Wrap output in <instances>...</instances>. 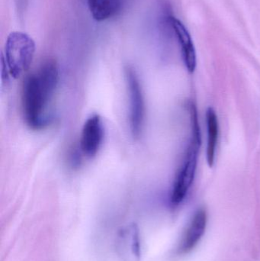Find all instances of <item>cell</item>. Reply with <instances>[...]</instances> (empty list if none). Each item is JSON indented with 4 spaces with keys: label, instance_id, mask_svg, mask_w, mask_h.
I'll use <instances>...</instances> for the list:
<instances>
[{
    "label": "cell",
    "instance_id": "obj_1",
    "mask_svg": "<svg viewBox=\"0 0 260 261\" xmlns=\"http://www.w3.org/2000/svg\"><path fill=\"white\" fill-rule=\"evenodd\" d=\"M59 81V69L54 61L44 62L38 71L24 80L22 107L27 125L40 129L47 125V110Z\"/></svg>",
    "mask_w": 260,
    "mask_h": 261
},
{
    "label": "cell",
    "instance_id": "obj_2",
    "mask_svg": "<svg viewBox=\"0 0 260 261\" xmlns=\"http://www.w3.org/2000/svg\"><path fill=\"white\" fill-rule=\"evenodd\" d=\"M192 135L186 158L183 165L177 173L171 192V203L174 206L180 205L184 200L193 182L198 163V153L201 146V132L198 122L196 107L189 104Z\"/></svg>",
    "mask_w": 260,
    "mask_h": 261
},
{
    "label": "cell",
    "instance_id": "obj_3",
    "mask_svg": "<svg viewBox=\"0 0 260 261\" xmlns=\"http://www.w3.org/2000/svg\"><path fill=\"white\" fill-rule=\"evenodd\" d=\"M35 53V43L27 34L13 32L9 34L3 55L9 74L18 79L30 68Z\"/></svg>",
    "mask_w": 260,
    "mask_h": 261
},
{
    "label": "cell",
    "instance_id": "obj_4",
    "mask_svg": "<svg viewBox=\"0 0 260 261\" xmlns=\"http://www.w3.org/2000/svg\"><path fill=\"white\" fill-rule=\"evenodd\" d=\"M125 74L130 93L131 129L133 135L137 138L141 133L145 122V99L141 86L134 69L130 67H127Z\"/></svg>",
    "mask_w": 260,
    "mask_h": 261
},
{
    "label": "cell",
    "instance_id": "obj_5",
    "mask_svg": "<svg viewBox=\"0 0 260 261\" xmlns=\"http://www.w3.org/2000/svg\"><path fill=\"white\" fill-rule=\"evenodd\" d=\"M104 138V126L99 115L90 116L82 127L80 148L89 158H93L99 151Z\"/></svg>",
    "mask_w": 260,
    "mask_h": 261
},
{
    "label": "cell",
    "instance_id": "obj_6",
    "mask_svg": "<svg viewBox=\"0 0 260 261\" xmlns=\"http://www.w3.org/2000/svg\"><path fill=\"white\" fill-rule=\"evenodd\" d=\"M118 250L124 261H140L141 250L137 225H129L121 231L118 242Z\"/></svg>",
    "mask_w": 260,
    "mask_h": 261
},
{
    "label": "cell",
    "instance_id": "obj_7",
    "mask_svg": "<svg viewBox=\"0 0 260 261\" xmlns=\"http://www.w3.org/2000/svg\"><path fill=\"white\" fill-rule=\"evenodd\" d=\"M207 226V214L204 210H199L195 213L183 234L179 251L187 253L192 251L203 237Z\"/></svg>",
    "mask_w": 260,
    "mask_h": 261
},
{
    "label": "cell",
    "instance_id": "obj_8",
    "mask_svg": "<svg viewBox=\"0 0 260 261\" xmlns=\"http://www.w3.org/2000/svg\"><path fill=\"white\" fill-rule=\"evenodd\" d=\"M169 21L181 45L183 61L186 69L189 73H192L196 67V52L192 38L184 24L180 20L175 17L170 16Z\"/></svg>",
    "mask_w": 260,
    "mask_h": 261
},
{
    "label": "cell",
    "instance_id": "obj_9",
    "mask_svg": "<svg viewBox=\"0 0 260 261\" xmlns=\"http://www.w3.org/2000/svg\"><path fill=\"white\" fill-rule=\"evenodd\" d=\"M206 122H207L208 141H207V162L209 167H212L215 164V152L218 144V116L213 108L209 107L206 111Z\"/></svg>",
    "mask_w": 260,
    "mask_h": 261
},
{
    "label": "cell",
    "instance_id": "obj_10",
    "mask_svg": "<svg viewBox=\"0 0 260 261\" xmlns=\"http://www.w3.org/2000/svg\"><path fill=\"white\" fill-rule=\"evenodd\" d=\"M92 16L97 21H103L114 16L122 6L121 0H87Z\"/></svg>",
    "mask_w": 260,
    "mask_h": 261
}]
</instances>
